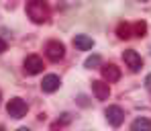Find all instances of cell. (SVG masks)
I'll return each mask as SVG.
<instances>
[{
	"instance_id": "1",
	"label": "cell",
	"mask_w": 151,
	"mask_h": 131,
	"mask_svg": "<svg viewBox=\"0 0 151 131\" xmlns=\"http://www.w3.org/2000/svg\"><path fill=\"white\" fill-rule=\"evenodd\" d=\"M27 14H29V19H31L33 23L43 25V23L49 21L51 10H49V6H47L45 2H41V0H31V2H27Z\"/></svg>"
},
{
	"instance_id": "2",
	"label": "cell",
	"mask_w": 151,
	"mask_h": 131,
	"mask_svg": "<svg viewBox=\"0 0 151 131\" xmlns=\"http://www.w3.org/2000/svg\"><path fill=\"white\" fill-rule=\"evenodd\" d=\"M6 113L12 117V119H23L27 115V103L23 98H10L8 101V105H6Z\"/></svg>"
},
{
	"instance_id": "3",
	"label": "cell",
	"mask_w": 151,
	"mask_h": 131,
	"mask_svg": "<svg viewBox=\"0 0 151 131\" xmlns=\"http://www.w3.org/2000/svg\"><path fill=\"white\" fill-rule=\"evenodd\" d=\"M45 55L49 57L51 62H59L63 55H65V47H63V43L61 41H47V45H45Z\"/></svg>"
},
{
	"instance_id": "4",
	"label": "cell",
	"mask_w": 151,
	"mask_h": 131,
	"mask_svg": "<svg viewBox=\"0 0 151 131\" xmlns=\"http://www.w3.org/2000/svg\"><path fill=\"white\" fill-rule=\"evenodd\" d=\"M104 115H106V121H108L112 127H119V125L125 121V113H123V109L116 106V105L108 106V109L104 111Z\"/></svg>"
},
{
	"instance_id": "5",
	"label": "cell",
	"mask_w": 151,
	"mask_h": 131,
	"mask_svg": "<svg viewBox=\"0 0 151 131\" xmlns=\"http://www.w3.org/2000/svg\"><path fill=\"white\" fill-rule=\"evenodd\" d=\"M123 59H125V64L129 66V70H131V72H139V70H141V66H143L141 55L135 51V49H127V51L123 53Z\"/></svg>"
},
{
	"instance_id": "6",
	"label": "cell",
	"mask_w": 151,
	"mask_h": 131,
	"mask_svg": "<svg viewBox=\"0 0 151 131\" xmlns=\"http://www.w3.org/2000/svg\"><path fill=\"white\" fill-rule=\"evenodd\" d=\"M25 72L31 74V76L43 72V59L39 55H27L25 57Z\"/></svg>"
},
{
	"instance_id": "7",
	"label": "cell",
	"mask_w": 151,
	"mask_h": 131,
	"mask_svg": "<svg viewBox=\"0 0 151 131\" xmlns=\"http://www.w3.org/2000/svg\"><path fill=\"white\" fill-rule=\"evenodd\" d=\"M92 92L98 101H106L110 96V86L104 82V80H94L92 82Z\"/></svg>"
},
{
	"instance_id": "8",
	"label": "cell",
	"mask_w": 151,
	"mask_h": 131,
	"mask_svg": "<svg viewBox=\"0 0 151 131\" xmlns=\"http://www.w3.org/2000/svg\"><path fill=\"white\" fill-rule=\"evenodd\" d=\"M100 72H102V78L106 80V84H108V82H116V80H121V68H116L114 64H106V66H102Z\"/></svg>"
},
{
	"instance_id": "9",
	"label": "cell",
	"mask_w": 151,
	"mask_h": 131,
	"mask_svg": "<svg viewBox=\"0 0 151 131\" xmlns=\"http://www.w3.org/2000/svg\"><path fill=\"white\" fill-rule=\"evenodd\" d=\"M59 86H61V80H59V76H55V74H47L43 78V82H41V90L43 92H55Z\"/></svg>"
},
{
	"instance_id": "10",
	"label": "cell",
	"mask_w": 151,
	"mask_h": 131,
	"mask_svg": "<svg viewBox=\"0 0 151 131\" xmlns=\"http://www.w3.org/2000/svg\"><path fill=\"white\" fill-rule=\"evenodd\" d=\"M74 45L78 47V49H82V51H88V49L94 47V39L88 37V35H76L74 37Z\"/></svg>"
},
{
	"instance_id": "11",
	"label": "cell",
	"mask_w": 151,
	"mask_h": 131,
	"mask_svg": "<svg viewBox=\"0 0 151 131\" xmlns=\"http://www.w3.org/2000/svg\"><path fill=\"white\" fill-rule=\"evenodd\" d=\"M116 35H119V39H131V37H133V25H129V23H119Z\"/></svg>"
},
{
	"instance_id": "12",
	"label": "cell",
	"mask_w": 151,
	"mask_h": 131,
	"mask_svg": "<svg viewBox=\"0 0 151 131\" xmlns=\"http://www.w3.org/2000/svg\"><path fill=\"white\" fill-rule=\"evenodd\" d=\"M133 131H151V121L147 117H139L133 121Z\"/></svg>"
},
{
	"instance_id": "13",
	"label": "cell",
	"mask_w": 151,
	"mask_h": 131,
	"mask_svg": "<svg viewBox=\"0 0 151 131\" xmlns=\"http://www.w3.org/2000/svg\"><path fill=\"white\" fill-rule=\"evenodd\" d=\"M145 33H147V23L145 21H137L133 25V35L135 37H145Z\"/></svg>"
},
{
	"instance_id": "14",
	"label": "cell",
	"mask_w": 151,
	"mask_h": 131,
	"mask_svg": "<svg viewBox=\"0 0 151 131\" xmlns=\"http://www.w3.org/2000/svg\"><path fill=\"white\" fill-rule=\"evenodd\" d=\"M70 121H72V115H70V113H63V115H61V119H57V121H55V123L51 125V129H59V127L68 125Z\"/></svg>"
},
{
	"instance_id": "15",
	"label": "cell",
	"mask_w": 151,
	"mask_h": 131,
	"mask_svg": "<svg viewBox=\"0 0 151 131\" xmlns=\"http://www.w3.org/2000/svg\"><path fill=\"white\" fill-rule=\"evenodd\" d=\"M102 64V59H100V55H90L86 62H84V66L88 68V70H92V68H98Z\"/></svg>"
},
{
	"instance_id": "16",
	"label": "cell",
	"mask_w": 151,
	"mask_h": 131,
	"mask_svg": "<svg viewBox=\"0 0 151 131\" xmlns=\"http://www.w3.org/2000/svg\"><path fill=\"white\" fill-rule=\"evenodd\" d=\"M4 51H6V41L0 37V53H4Z\"/></svg>"
},
{
	"instance_id": "17",
	"label": "cell",
	"mask_w": 151,
	"mask_h": 131,
	"mask_svg": "<svg viewBox=\"0 0 151 131\" xmlns=\"http://www.w3.org/2000/svg\"><path fill=\"white\" fill-rule=\"evenodd\" d=\"M145 84H147V88H149V92H151V74L147 76V80H145Z\"/></svg>"
},
{
	"instance_id": "18",
	"label": "cell",
	"mask_w": 151,
	"mask_h": 131,
	"mask_svg": "<svg viewBox=\"0 0 151 131\" xmlns=\"http://www.w3.org/2000/svg\"><path fill=\"white\" fill-rule=\"evenodd\" d=\"M19 131H29V129H27V127H21V129H19Z\"/></svg>"
},
{
	"instance_id": "19",
	"label": "cell",
	"mask_w": 151,
	"mask_h": 131,
	"mask_svg": "<svg viewBox=\"0 0 151 131\" xmlns=\"http://www.w3.org/2000/svg\"><path fill=\"white\" fill-rule=\"evenodd\" d=\"M0 131H4V129H2V127H0Z\"/></svg>"
}]
</instances>
